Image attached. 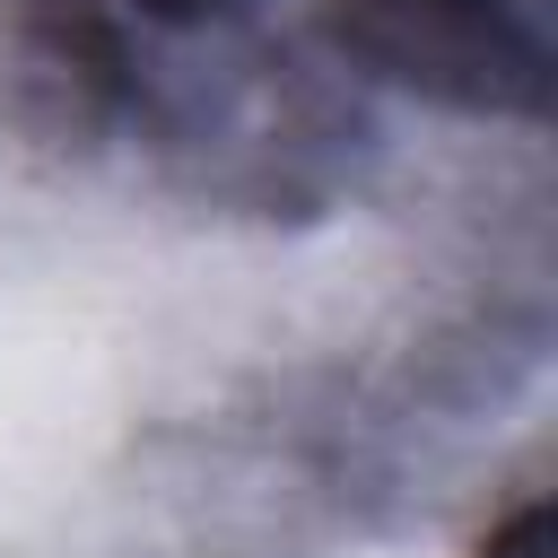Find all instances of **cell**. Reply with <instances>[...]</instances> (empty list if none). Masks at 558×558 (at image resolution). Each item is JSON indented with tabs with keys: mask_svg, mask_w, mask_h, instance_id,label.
<instances>
[{
	"mask_svg": "<svg viewBox=\"0 0 558 558\" xmlns=\"http://www.w3.org/2000/svg\"><path fill=\"white\" fill-rule=\"evenodd\" d=\"M331 35L375 78L453 113L549 105V44L514 0H331Z\"/></svg>",
	"mask_w": 558,
	"mask_h": 558,
	"instance_id": "1",
	"label": "cell"
},
{
	"mask_svg": "<svg viewBox=\"0 0 558 558\" xmlns=\"http://www.w3.org/2000/svg\"><path fill=\"white\" fill-rule=\"evenodd\" d=\"M480 558H549V506H514V514L480 541Z\"/></svg>",
	"mask_w": 558,
	"mask_h": 558,
	"instance_id": "2",
	"label": "cell"
},
{
	"mask_svg": "<svg viewBox=\"0 0 558 558\" xmlns=\"http://www.w3.org/2000/svg\"><path fill=\"white\" fill-rule=\"evenodd\" d=\"M148 17H166V26H192V17H209V9H227V0H140Z\"/></svg>",
	"mask_w": 558,
	"mask_h": 558,
	"instance_id": "3",
	"label": "cell"
}]
</instances>
